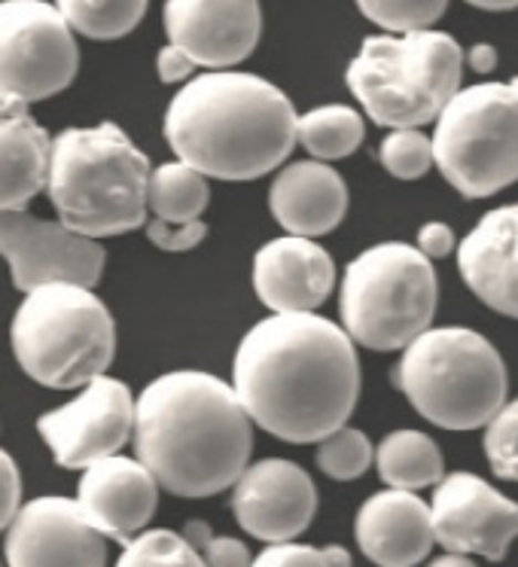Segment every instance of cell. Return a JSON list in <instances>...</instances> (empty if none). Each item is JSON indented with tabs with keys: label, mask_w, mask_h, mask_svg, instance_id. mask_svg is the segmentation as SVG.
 <instances>
[{
	"label": "cell",
	"mask_w": 518,
	"mask_h": 567,
	"mask_svg": "<svg viewBox=\"0 0 518 567\" xmlns=\"http://www.w3.org/2000/svg\"><path fill=\"white\" fill-rule=\"evenodd\" d=\"M232 391L253 427L284 443H321L358 409V346L314 311L269 315L238 342Z\"/></svg>",
	"instance_id": "obj_1"
},
{
	"label": "cell",
	"mask_w": 518,
	"mask_h": 567,
	"mask_svg": "<svg viewBox=\"0 0 518 567\" xmlns=\"http://www.w3.org/2000/svg\"><path fill=\"white\" fill-rule=\"evenodd\" d=\"M137 461L177 497H214L250 467L253 424L232 384L201 370H174L135 396Z\"/></svg>",
	"instance_id": "obj_2"
},
{
	"label": "cell",
	"mask_w": 518,
	"mask_h": 567,
	"mask_svg": "<svg viewBox=\"0 0 518 567\" xmlns=\"http://www.w3.org/2000/svg\"><path fill=\"white\" fill-rule=\"evenodd\" d=\"M165 141L177 162L214 181H257L290 159L297 111L281 89L257 74L208 71L174 95Z\"/></svg>",
	"instance_id": "obj_3"
},
{
	"label": "cell",
	"mask_w": 518,
	"mask_h": 567,
	"mask_svg": "<svg viewBox=\"0 0 518 567\" xmlns=\"http://www.w3.org/2000/svg\"><path fill=\"white\" fill-rule=\"evenodd\" d=\"M149 159L116 123L64 128L52 137L46 196L59 223L86 238H111L147 223Z\"/></svg>",
	"instance_id": "obj_4"
},
{
	"label": "cell",
	"mask_w": 518,
	"mask_h": 567,
	"mask_svg": "<svg viewBox=\"0 0 518 567\" xmlns=\"http://www.w3.org/2000/svg\"><path fill=\"white\" fill-rule=\"evenodd\" d=\"M394 384L421 419L443 431H479L509 394L500 351L469 327H431L412 339Z\"/></svg>",
	"instance_id": "obj_5"
},
{
	"label": "cell",
	"mask_w": 518,
	"mask_h": 567,
	"mask_svg": "<svg viewBox=\"0 0 518 567\" xmlns=\"http://www.w3.org/2000/svg\"><path fill=\"white\" fill-rule=\"evenodd\" d=\"M464 50L445 31L375 34L363 40L345 71L348 89L375 125L421 128L455 99Z\"/></svg>",
	"instance_id": "obj_6"
},
{
	"label": "cell",
	"mask_w": 518,
	"mask_h": 567,
	"mask_svg": "<svg viewBox=\"0 0 518 567\" xmlns=\"http://www.w3.org/2000/svg\"><path fill=\"white\" fill-rule=\"evenodd\" d=\"M10 339L22 372L52 391H76L107 375L116 354L111 311L80 284H43L25 293Z\"/></svg>",
	"instance_id": "obj_7"
},
{
	"label": "cell",
	"mask_w": 518,
	"mask_h": 567,
	"mask_svg": "<svg viewBox=\"0 0 518 567\" xmlns=\"http://www.w3.org/2000/svg\"><path fill=\"white\" fill-rule=\"evenodd\" d=\"M436 299L431 259L406 241H382L348 262L339 290L342 330L370 351H403L431 330Z\"/></svg>",
	"instance_id": "obj_8"
},
{
	"label": "cell",
	"mask_w": 518,
	"mask_h": 567,
	"mask_svg": "<svg viewBox=\"0 0 518 567\" xmlns=\"http://www.w3.org/2000/svg\"><path fill=\"white\" fill-rule=\"evenodd\" d=\"M433 165L464 198L518 184V76L457 89L433 120Z\"/></svg>",
	"instance_id": "obj_9"
},
{
	"label": "cell",
	"mask_w": 518,
	"mask_h": 567,
	"mask_svg": "<svg viewBox=\"0 0 518 567\" xmlns=\"http://www.w3.org/2000/svg\"><path fill=\"white\" fill-rule=\"evenodd\" d=\"M80 47L46 0H0V99L46 101L71 86Z\"/></svg>",
	"instance_id": "obj_10"
},
{
	"label": "cell",
	"mask_w": 518,
	"mask_h": 567,
	"mask_svg": "<svg viewBox=\"0 0 518 567\" xmlns=\"http://www.w3.org/2000/svg\"><path fill=\"white\" fill-rule=\"evenodd\" d=\"M135 427V396L128 384L99 375L64 406L43 412L38 431L50 445L55 464L86 470L104 457L120 455Z\"/></svg>",
	"instance_id": "obj_11"
},
{
	"label": "cell",
	"mask_w": 518,
	"mask_h": 567,
	"mask_svg": "<svg viewBox=\"0 0 518 567\" xmlns=\"http://www.w3.org/2000/svg\"><path fill=\"white\" fill-rule=\"evenodd\" d=\"M0 257L7 259L15 290L31 293L43 284L95 287L104 275V247L59 220H40L22 210H0Z\"/></svg>",
	"instance_id": "obj_12"
},
{
	"label": "cell",
	"mask_w": 518,
	"mask_h": 567,
	"mask_svg": "<svg viewBox=\"0 0 518 567\" xmlns=\"http://www.w3.org/2000/svg\"><path fill=\"white\" fill-rule=\"evenodd\" d=\"M433 540L445 553L504 561L518 537V504L476 473L457 470L433 485Z\"/></svg>",
	"instance_id": "obj_13"
},
{
	"label": "cell",
	"mask_w": 518,
	"mask_h": 567,
	"mask_svg": "<svg viewBox=\"0 0 518 567\" xmlns=\"http://www.w3.org/2000/svg\"><path fill=\"white\" fill-rule=\"evenodd\" d=\"M7 567H107V537L62 494L34 497L7 525Z\"/></svg>",
	"instance_id": "obj_14"
},
{
	"label": "cell",
	"mask_w": 518,
	"mask_h": 567,
	"mask_svg": "<svg viewBox=\"0 0 518 567\" xmlns=\"http://www.w3.org/2000/svg\"><path fill=\"white\" fill-rule=\"evenodd\" d=\"M235 522L262 543H290L318 513V488L305 470L287 457H266L232 485Z\"/></svg>",
	"instance_id": "obj_15"
},
{
	"label": "cell",
	"mask_w": 518,
	"mask_h": 567,
	"mask_svg": "<svg viewBox=\"0 0 518 567\" xmlns=\"http://www.w3.org/2000/svg\"><path fill=\"white\" fill-rule=\"evenodd\" d=\"M162 22L168 43L210 71L245 62L262 31L259 0H165Z\"/></svg>",
	"instance_id": "obj_16"
},
{
	"label": "cell",
	"mask_w": 518,
	"mask_h": 567,
	"mask_svg": "<svg viewBox=\"0 0 518 567\" xmlns=\"http://www.w3.org/2000/svg\"><path fill=\"white\" fill-rule=\"evenodd\" d=\"M159 482L153 480L137 457L111 455L83 470L76 506L101 537H111L125 546L144 534L149 518L156 516Z\"/></svg>",
	"instance_id": "obj_17"
},
{
	"label": "cell",
	"mask_w": 518,
	"mask_h": 567,
	"mask_svg": "<svg viewBox=\"0 0 518 567\" xmlns=\"http://www.w3.org/2000/svg\"><path fill=\"white\" fill-rule=\"evenodd\" d=\"M335 262L314 238L281 235L253 257V290L272 315H309L333 293Z\"/></svg>",
	"instance_id": "obj_18"
},
{
	"label": "cell",
	"mask_w": 518,
	"mask_h": 567,
	"mask_svg": "<svg viewBox=\"0 0 518 567\" xmlns=\"http://www.w3.org/2000/svg\"><path fill=\"white\" fill-rule=\"evenodd\" d=\"M457 269L488 309L518 321V202L488 210L464 235Z\"/></svg>",
	"instance_id": "obj_19"
},
{
	"label": "cell",
	"mask_w": 518,
	"mask_h": 567,
	"mask_svg": "<svg viewBox=\"0 0 518 567\" xmlns=\"http://www.w3.org/2000/svg\"><path fill=\"white\" fill-rule=\"evenodd\" d=\"M360 553L379 567H415L433 549L431 506L415 492L384 488L363 501L354 518Z\"/></svg>",
	"instance_id": "obj_20"
},
{
	"label": "cell",
	"mask_w": 518,
	"mask_h": 567,
	"mask_svg": "<svg viewBox=\"0 0 518 567\" xmlns=\"http://www.w3.org/2000/svg\"><path fill=\"white\" fill-rule=\"evenodd\" d=\"M269 208L287 235L321 238L345 220L348 186L327 162H290L269 189Z\"/></svg>",
	"instance_id": "obj_21"
},
{
	"label": "cell",
	"mask_w": 518,
	"mask_h": 567,
	"mask_svg": "<svg viewBox=\"0 0 518 567\" xmlns=\"http://www.w3.org/2000/svg\"><path fill=\"white\" fill-rule=\"evenodd\" d=\"M52 137L28 104L0 99V210H22L46 186Z\"/></svg>",
	"instance_id": "obj_22"
},
{
	"label": "cell",
	"mask_w": 518,
	"mask_h": 567,
	"mask_svg": "<svg viewBox=\"0 0 518 567\" xmlns=\"http://www.w3.org/2000/svg\"><path fill=\"white\" fill-rule=\"evenodd\" d=\"M379 476L387 488H400V492H415L431 488L445 476V461L439 445L433 443L424 431H394L384 436L379 449H375V461Z\"/></svg>",
	"instance_id": "obj_23"
},
{
	"label": "cell",
	"mask_w": 518,
	"mask_h": 567,
	"mask_svg": "<svg viewBox=\"0 0 518 567\" xmlns=\"http://www.w3.org/2000/svg\"><path fill=\"white\" fill-rule=\"evenodd\" d=\"M366 137V123L348 104H323L297 116V144L314 162H335L351 156Z\"/></svg>",
	"instance_id": "obj_24"
},
{
	"label": "cell",
	"mask_w": 518,
	"mask_h": 567,
	"mask_svg": "<svg viewBox=\"0 0 518 567\" xmlns=\"http://www.w3.org/2000/svg\"><path fill=\"white\" fill-rule=\"evenodd\" d=\"M210 202V186L205 174L189 168L184 162H165L149 172L147 208H153L156 220L162 223H193Z\"/></svg>",
	"instance_id": "obj_25"
},
{
	"label": "cell",
	"mask_w": 518,
	"mask_h": 567,
	"mask_svg": "<svg viewBox=\"0 0 518 567\" xmlns=\"http://www.w3.org/2000/svg\"><path fill=\"white\" fill-rule=\"evenodd\" d=\"M149 0H55V10L74 34L89 40H120L132 34Z\"/></svg>",
	"instance_id": "obj_26"
},
{
	"label": "cell",
	"mask_w": 518,
	"mask_h": 567,
	"mask_svg": "<svg viewBox=\"0 0 518 567\" xmlns=\"http://www.w3.org/2000/svg\"><path fill=\"white\" fill-rule=\"evenodd\" d=\"M113 567H208L189 543L165 528H147L123 546Z\"/></svg>",
	"instance_id": "obj_27"
},
{
	"label": "cell",
	"mask_w": 518,
	"mask_h": 567,
	"mask_svg": "<svg viewBox=\"0 0 518 567\" xmlns=\"http://www.w3.org/2000/svg\"><path fill=\"white\" fill-rule=\"evenodd\" d=\"M375 461V445L358 427H339L318 443V467L335 482L360 480Z\"/></svg>",
	"instance_id": "obj_28"
},
{
	"label": "cell",
	"mask_w": 518,
	"mask_h": 567,
	"mask_svg": "<svg viewBox=\"0 0 518 567\" xmlns=\"http://www.w3.org/2000/svg\"><path fill=\"white\" fill-rule=\"evenodd\" d=\"M360 13L391 34L424 31L443 19L448 0H358Z\"/></svg>",
	"instance_id": "obj_29"
},
{
	"label": "cell",
	"mask_w": 518,
	"mask_h": 567,
	"mask_svg": "<svg viewBox=\"0 0 518 567\" xmlns=\"http://www.w3.org/2000/svg\"><path fill=\"white\" fill-rule=\"evenodd\" d=\"M384 172L394 174L396 181H418L433 168L431 137L421 128H394L379 147Z\"/></svg>",
	"instance_id": "obj_30"
},
{
	"label": "cell",
	"mask_w": 518,
	"mask_h": 567,
	"mask_svg": "<svg viewBox=\"0 0 518 567\" xmlns=\"http://www.w3.org/2000/svg\"><path fill=\"white\" fill-rule=\"evenodd\" d=\"M485 457L494 476L518 482V396L506 400L485 424Z\"/></svg>",
	"instance_id": "obj_31"
},
{
	"label": "cell",
	"mask_w": 518,
	"mask_h": 567,
	"mask_svg": "<svg viewBox=\"0 0 518 567\" xmlns=\"http://www.w3.org/2000/svg\"><path fill=\"white\" fill-rule=\"evenodd\" d=\"M147 229V238L159 250H168V254H184V250H193L205 241L208 235V226L201 220L193 223H162V220H149L144 223Z\"/></svg>",
	"instance_id": "obj_32"
},
{
	"label": "cell",
	"mask_w": 518,
	"mask_h": 567,
	"mask_svg": "<svg viewBox=\"0 0 518 567\" xmlns=\"http://www.w3.org/2000/svg\"><path fill=\"white\" fill-rule=\"evenodd\" d=\"M250 567H323L321 549L305 543H266V549L250 561Z\"/></svg>",
	"instance_id": "obj_33"
},
{
	"label": "cell",
	"mask_w": 518,
	"mask_h": 567,
	"mask_svg": "<svg viewBox=\"0 0 518 567\" xmlns=\"http://www.w3.org/2000/svg\"><path fill=\"white\" fill-rule=\"evenodd\" d=\"M19 506H22V476L10 452L0 449V530H7Z\"/></svg>",
	"instance_id": "obj_34"
},
{
	"label": "cell",
	"mask_w": 518,
	"mask_h": 567,
	"mask_svg": "<svg viewBox=\"0 0 518 567\" xmlns=\"http://www.w3.org/2000/svg\"><path fill=\"white\" fill-rule=\"evenodd\" d=\"M198 555L205 558L208 567H250V561H253L247 543L238 540V537H210Z\"/></svg>",
	"instance_id": "obj_35"
},
{
	"label": "cell",
	"mask_w": 518,
	"mask_h": 567,
	"mask_svg": "<svg viewBox=\"0 0 518 567\" xmlns=\"http://www.w3.org/2000/svg\"><path fill=\"white\" fill-rule=\"evenodd\" d=\"M455 233H452V226L448 223H424L418 229V250L424 257L431 259H443V257H452L455 254Z\"/></svg>",
	"instance_id": "obj_36"
},
{
	"label": "cell",
	"mask_w": 518,
	"mask_h": 567,
	"mask_svg": "<svg viewBox=\"0 0 518 567\" xmlns=\"http://www.w3.org/2000/svg\"><path fill=\"white\" fill-rule=\"evenodd\" d=\"M156 71H159L162 83H168V86H177V83H186L193 71H196V62L186 55L184 50H177L172 43H165L156 55Z\"/></svg>",
	"instance_id": "obj_37"
},
{
	"label": "cell",
	"mask_w": 518,
	"mask_h": 567,
	"mask_svg": "<svg viewBox=\"0 0 518 567\" xmlns=\"http://www.w3.org/2000/svg\"><path fill=\"white\" fill-rule=\"evenodd\" d=\"M464 62H467L476 74H491L494 68H497V50H494L491 43H476V47L464 55Z\"/></svg>",
	"instance_id": "obj_38"
},
{
	"label": "cell",
	"mask_w": 518,
	"mask_h": 567,
	"mask_svg": "<svg viewBox=\"0 0 518 567\" xmlns=\"http://www.w3.org/2000/svg\"><path fill=\"white\" fill-rule=\"evenodd\" d=\"M180 537H184V540L189 543L196 553H201V549H205V543H208L214 534H210L208 522H198V518H193V522H186V528Z\"/></svg>",
	"instance_id": "obj_39"
},
{
	"label": "cell",
	"mask_w": 518,
	"mask_h": 567,
	"mask_svg": "<svg viewBox=\"0 0 518 567\" xmlns=\"http://www.w3.org/2000/svg\"><path fill=\"white\" fill-rule=\"evenodd\" d=\"M321 561L323 567H351V553H348L345 546H339V543H330V546L321 549Z\"/></svg>",
	"instance_id": "obj_40"
},
{
	"label": "cell",
	"mask_w": 518,
	"mask_h": 567,
	"mask_svg": "<svg viewBox=\"0 0 518 567\" xmlns=\"http://www.w3.org/2000/svg\"><path fill=\"white\" fill-rule=\"evenodd\" d=\"M469 7L476 10H485V13H509V10H518V0H467Z\"/></svg>",
	"instance_id": "obj_41"
},
{
	"label": "cell",
	"mask_w": 518,
	"mask_h": 567,
	"mask_svg": "<svg viewBox=\"0 0 518 567\" xmlns=\"http://www.w3.org/2000/svg\"><path fill=\"white\" fill-rule=\"evenodd\" d=\"M427 567H479L469 555H455V553H445L439 558H433Z\"/></svg>",
	"instance_id": "obj_42"
}]
</instances>
